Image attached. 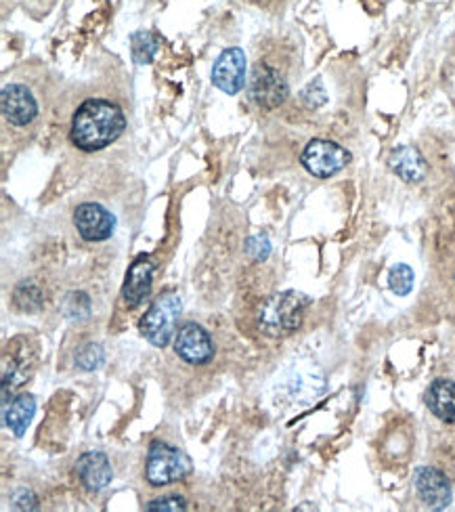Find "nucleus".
<instances>
[{
    "instance_id": "10",
    "label": "nucleus",
    "mask_w": 455,
    "mask_h": 512,
    "mask_svg": "<svg viewBox=\"0 0 455 512\" xmlns=\"http://www.w3.org/2000/svg\"><path fill=\"white\" fill-rule=\"evenodd\" d=\"M0 110L13 126H28L38 116V103L24 84H7L0 93Z\"/></svg>"
},
{
    "instance_id": "14",
    "label": "nucleus",
    "mask_w": 455,
    "mask_h": 512,
    "mask_svg": "<svg viewBox=\"0 0 455 512\" xmlns=\"http://www.w3.org/2000/svg\"><path fill=\"white\" fill-rule=\"evenodd\" d=\"M388 166L393 168V173L405 183H420L428 175V164L424 156L411 145L393 149V154L388 156Z\"/></svg>"
},
{
    "instance_id": "19",
    "label": "nucleus",
    "mask_w": 455,
    "mask_h": 512,
    "mask_svg": "<svg viewBox=\"0 0 455 512\" xmlns=\"http://www.w3.org/2000/svg\"><path fill=\"white\" fill-rule=\"evenodd\" d=\"M388 286L397 296H407L414 288V269L409 265H395L388 273Z\"/></svg>"
},
{
    "instance_id": "22",
    "label": "nucleus",
    "mask_w": 455,
    "mask_h": 512,
    "mask_svg": "<svg viewBox=\"0 0 455 512\" xmlns=\"http://www.w3.org/2000/svg\"><path fill=\"white\" fill-rule=\"evenodd\" d=\"M246 250L256 261H265L271 252V242L265 236H254L246 242Z\"/></svg>"
},
{
    "instance_id": "9",
    "label": "nucleus",
    "mask_w": 455,
    "mask_h": 512,
    "mask_svg": "<svg viewBox=\"0 0 455 512\" xmlns=\"http://www.w3.org/2000/svg\"><path fill=\"white\" fill-rule=\"evenodd\" d=\"M248 61L240 47H231L221 53L212 66V84L227 95H237L246 87Z\"/></svg>"
},
{
    "instance_id": "1",
    "label": "nucleus",
    "mask_w": 455,
    "mask_h": 512,
    "mask_svg": "<svg viewBox=\"0 0 455 512\" xmlns=\"http://www.w3.org/2000/svg\"><path fill=\"white\" fill-rule=\"evenodd\" d=\"M126 128V116L110 99H86L72 118V141L80 152L93 154L112 145Z\"/></svg>"
},
{
    "instance_id": "12",
    "label": "nucleus",
    "mask_w": 455,
    "mask_h": 512,
    "mask_svg": "<svg viewBox=\"0 0 455 512\" xmlns=\"http://www.w3.org/2000/svg\"><path fill=\"white\" fill-rule=\"evenodd\" d=\"M154 271L156 265L149 256H139V259L133 261V265H130L126 273V282L122 290L126 307H139L149 296L151 284H154Z\"/></svg>"
},
{
    "instance_id": "4",
    "label": "nucleus",
    "mask_w": 455,
    "mask_h": 512,
    "mask_svg": "<svg viewBox=\"0 0 455 512\" xmlns=\"http://www.w3.org/2000/svg\"><path fill=\"white\" fill-rule=\"evenodd\" d=\"M191 473V460L164 441H154L149 445L145 462V479L149 485L162 487L168 483L183 481Z\"/></svg>"
},
{
    "instance_id": "17",
    "label": "nucleus",
    "mask_w": 455,
    "mask_h": 512,
    "mask_svg": "<svg viewBox=\"0 0 455 512\" xmlns=\"http://www.w3.org/2000/svg\"><path fill=\"white\" fill-rule=\"evenodd\" d=\"M160 51V38L151 32H135L130 36V53H133V61L139 66L151 63L156 59Z\"/></svg>"
},
{
    "instance_id": "13",
    "label": "nucleus",
    "mask_w": 455,
    "mask_h": 512,
    "mask_svg": "<svg viewBox=\"0 0 455 512\" xmlns=\"http://www.w3.org/2000/svg\"><path fill=\"white\" fill-rule=\"evenodd\" d=\"M76 475L89 492H103L112 483V464L103 452H86L76 462Z\"/></svg>"
},
{
    "instance_id": "21",
    "label": "nucleus",
    "mask_w": 455,
    "mask_h": 512,
    "mask_svg": "<svg viewBox=\"0 0 455 512\" xmlns=\"http://www.w3.org/2000/svg\"><path fill=\"white\" fill-rule=\"evenodd\" d=\"M147 512H183L187 510V500L181 496H164L158 500H151L145 506Z\"/></svg>"
},
{
    "instance_id": "15",
    "label": "nucleus",
    "mask_w": 455,
    "mask_h": 512,
    "mask_svg": "<svg viewBox=\"0 0 455 512\" xmlns=\"http://www.w3.org/2000/svg\"><path fill=\"white\" fill-rule=\"evenodd\" d=\"M428 410L439 420L453 422L455 420V382L451 380H435L426 393Z\"/></svg>"
},
{
    "instance_id": "23",
    "label": "nucleus",
    "mask_w": 455,
    "mask_h": 512,
    "mask_svg": "<svg viewBox=\"0 0 455 512\" xmlns=\"http://www.w3.org/2000/svg\"><path fill=\"white\" fill-rule=\"evenodd\" d=\"M407 3H416V0H407Z\"/></svg>"
},
{
    "instance_id": "18",
    "label": "nucleus",
    "mask_w": 455,
    "mask_h": 512,
    "mask_svg": "<svg viewBox=\"0 0 455 512\" xmlns=\"http://www.w3.org/2000/svg\"><path fill=\"white\" fill-rule=\"evenodd\" d=\"M13 303H15V307L19 311L34 313V311H38L42 307V292H40V288L36 284L24 282V284H19L15 288Z\"/></svg>"
},
{
    "instance_id": "16",
    "label": "nucleus",
    "mask_w": 455,
    "mask_h": 512,
    "mask_svg": "<svg viewBox=\"0 0 455 512\" xmlns=\"http://www.w3.org/2000/svg\"><path fill=\"white\" fill-rule=\"evenodd\" d=\"M34 414H36L34 395L21 393L11 401V405H7L5 408V424L9 426L15 437H24Z\"/></svg>"
},
{
    "instance_id": "6",
    "label": "nucleus",
    "mask_w": 455,
    "mask_h": 512,
    "mask_svg": "<svg viewBox=\"0 0 455 512\" xmlns=\"http://www.w3.org/2000/svg\"><path fill=\"white\" fill-rule=\"evenodd\" d=\"M248 95L260 110H275L288 99L290 89L284 74L277 68L267 66V63H258L248 84Z\"/></svg>"
},
{
    "instance_id": "7",
    "label": "nucleus",
    "mask_w": 455,
    "mask_h": 512,
    "mask_svg": "<svg viewBox=\"0 0 455 512\" xmlns=\"http://www.w3.org/2000/svg\"><path fill=\"white\" fill-rule=\"evenodd\" d=\"M74 227L84 242H105L114 236L116 217L97 202H84L74 210Z\"/></svg>"
},
{
    "instance_id": "2",
    "label": "nucleus",
    "mask_w": 455,
    "mask_h": 512,
    "mask_svg": "<svg viewBox=\"0 0 455 512\" xmlns=\"http://www.w3.org/2000/svg\"><path fill=\"white\" fill-rule=\"evenodd\" d=\"M311 307V298L296 290H286L273 294L271 298L260 307L258 324L271 338H284L294 334L302 322H305V313Z\"/></svg>"
},
{
    "instance_id": "8",
    "label": "nucleus",
    "mask_w": 455,
    "mask_h": 512,
    "mask_svg": "<svg viewBox=\"0 0 455 512\" xmlns=\"http://www.w3.org/2000/svg\"><path fill=\"white\" fill-rule=\"evenodd\" d=\"M175 351L189 366H206L214 357L212 336L204 326L187 322L175 334Z\"/></svg>"
},
{
    "instance_id": "11",
    "label": "nucleus",
    "mask_w": 455,
    "mask_h": 512,
    "mask_svg": "<svg viewBox=\"0 0 455 512\" xmlns=\"http://www.w3.org/2000/svg\"><path fill=\"white\" fill-rule=\"evenodd\" d=\"M416 494L420 502L430 510H445L451 504V483L439 468H418L414 477Z\"/></svg>"
},
{
    "instance_id": "5",
    "label": "nucleus",
    "mask_w": 455,
    "mask_h": 512,
    "mask_svg": "<svg viewBox=\"0 0 455 512\" xmlns=\"http://www.w3.org/2000/svg\"><path fill=\"white\" fill-rule=\"evenodd\" d=\"M300 162L307 168L309 175L317 179H330L349 166L351 154L334 141L313 139L307 143L305 149H302Z\"/></svg>"
},
{
    "instance_id": "20",
    "label": "nucleus",
    "mask_w": 455,
    "mask_h": 512,
    "mask_svg": "<svg viewBox=\"0 0 455 512\" xmlns=\"http://www.w3.org/2000/svg\"><path fill=\"white\" fill-rule=\"evenodd\" d=\"M103 357H105L103 349L95 343H89L76 353V364H78V368H82L86 372H93L103 364Z\"/></svg>"
},
{
    "instance_id": "3",
    "label": "nucleus",
    "mask_w": 455,
    "mask_h": 512,
    "mask_svg": "<svg viewBox=\"0 0 455 512\" xmlns=\"http://www.w3.org/2000/svg\"><path fill=\"white\" fill-rule=\"evenodd\" d=\"M181 296L177 292H166L151 303L147 313L141 317V334L149 345L164 349L177 334V322L181 315Z\"/></svg>"
}]
</instances>
